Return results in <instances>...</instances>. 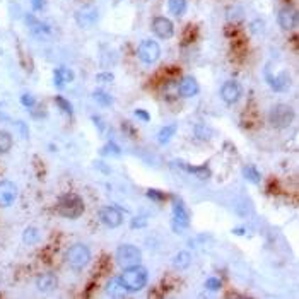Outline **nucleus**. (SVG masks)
I'll use <instances>...</instances> for the list:
<instances>
[{
	"label": "nucleus",
	"mask_w": 299,
	"mask_h": 299,
	"mask_svg": "<svg viewBox=\"0 0 299 299\" xmlns=\"http://www.w3.org/2000/svg\"><path fill=\"white\" fill-rule=\"evenodd\" d=\"M21 104H22V106H26V108H33L36 104V99L33 98L31 94H22L21 96Z\"/></svg>",
	"instance_id": "obj_34"
},
{
	"label": "nucleus",
	"mask_w": 299,
	"mask_h": 299,
	"mask_svg": "<svg viewBox=\"0 0 299 299\" xmlns=\"http://www.w3.org/2000/svg\"><path fill=\"white\" fill-rule=\"evenodd\" d=\"M190 226V214L186 211L185 204L181 199L173 197V229L179 233V231L186 229Z\"/></svg>",
	"instance_id": "obj_6"
},
{
	"label": "nucleus",
	"mask_w": 299,
	"mask_h": 299,
	"mask_svg": "<svg viewBox=\"0 0 299 299\" xmlns=\"http://www.w3.org/2000/svg\"><path fill=\"white\" fill-rule=\"evenodd\" d=\"M174 133H176V125H174V123H171V125L163 127V128L159 130V133H158V142H159L161 145L168 144V142L173 139Z\"/></svg>",
	"instance_id": "obj_19"
},
{
	"label": "nucleus",
	"mask_w": 299,
	"mask_h": 299,
	"mask_svg": "<svg viewBox=\"0 0 299 299\" xmlns=\"http://www.w3.org/2000/svg\"><path fill=\"white\" fill-rule=\"evenodd\" d=\"M113 79H115V76L110 72H103V74H98V76H96V81L98 82H111Z\"/></svg>",
	"instance_id": "obj_35"
},
{
	"label": "nucleus",
	"mask_w": 299,
	"mask_h": 299,
	"mask_svg": "<svg viewBox=\"0 0 299 299\" xmlns=\"http://www.w3.org/2000/svg\"><path fill=\"white\" fill-rule=\"evenodd\" d=\"M163 92H164V99H176L178 98V82L174 81H168L164 82V87H163Z\"/></svg>",
	"instance_id": "obj_24"
},
{
	"label": "nucleus",
	"mask_w": 299,
	"mask_h": 299,
	"mask_svg": "<svg viewBox=\"0 0 299 299\" xmlns=\"http://www.w3.org/2000/svg\"><path fill=\"white\" fill-rule=\"evenodd\" d=\"M92 98H94L96 103L101 104V106H111V104H113V98H111L108 92H104L103 89H96V91L92 92Z\"/></svg>",
	"instance_id": "obj_25"
},
{
	"label": "nucleus",
	"mask_w": 299,
	"mask_h": 299,
	"mask_svg": "<svg viewBox=\"0 0 299 299\" xmlns=\"http://www.w3.org/2000/svg\"><path fill=\"white\" fill-rule=\"evenodd\" d=\"M115 258H117V263L122 268H130V267H135V265H140L142 253L135 245H128V243H127V245L118 246Z\"/></svg>",
	"instance_id": "obj_5"
},
{
	"label": "nucleus",
	"mask_w": 299,
	"mask_h": 299,
	"mask_svg": "<svg viewBox=\"0 0 299 299\" xmlns=\"http://www.w3.org/2000/svg\"><path fill=\"white\" fill-rule=\"evenodd\" d=\"M57 211L65 219H79L84 214L85 205L77 193H65L57 202Z\"/></svg>",
	"instance_id": "obj_1"
},
{
	"label": "nucleus",
	"mask_w": 299,
	"mask_h": 299,
	"mask_svg": "<svg viewBox=\"0 0 299 299\" xmlns=\"http://www.w3.org/2000/svg\"><path fill=\"white\" fill-rule=\"evenodd\" d=\"M127 293H128V291H127L125 284L122 282V279H120V277H113V279L108 280V284H106V294H108V296H111V298H125Z\"/></svg>",
	"instance_id": "obj_17"
},
{
	"label": "nucleus",
	"mask_w": 299,
	"mask_h": 299,
	"mask_svg": "<svg viewBox=\"0 0 299 299\" xmlns=\"http://www.w3.org/2000/svg\"><path fill=\"white\" fill-rule=\"evenodd\" d=\"M190 263H192V256H190L188 252H179L173 258V267L176 270H185V268L190 267Z\"/></svg>",
	"instance_id": "obj_18"
},
{
	"label": "nucleus",
	"mask_w": 299,
	"mask_h": 299,
	"mask_svg": "<svg viewBox=\"0 0 299 299\" xmlns=\"http://www.w3.org/2000/svg\"><path fill=\"white\" fill-rule=\"evenodd\" d=\"M55 103H57V106L65 115H72L74 113V108H72V104H70V101H67L63 96H57V98H55Z\"/></svg>",
	"instance_id": "obj_28"
},
{
	"label": "nucleus",
	"mask_w": 299,
	"mask_h": 299,
	"mask_svg": "<svg viewBox=\"0 0 299 299\" xmlns=\"http://www.w3.org/2000/svg\"><path fill=\"white\" fill-rule=\"evenodd\" d=\"M152 31H154V35L161 40H170L173 38L174 35V26L168 17L158 16L152 21Z\"/></svg>",
	"instance_id": "obj_10"
},
{
	"label": "nucleus",
	"mask_w": 299,
	"mask_h": 299,
	"mask_svg": "<svg viewBox=\"0 0 299 299\" xmlns=\"http://www.w3.org/2000/svg\"><path fill=\"white\" fill-rule=\"evenodd\" d=\"M243 16H245V12H243V9L239 5H234V7H229V9H227V21L229 22H239L243 19Z\"/></svg>",
	"instance_id": "obj_27"
},
{
	"label": "nucleus",
	"mask_w": 299,
	"mask_h": 299,
	"mask_svg": "<svg viewBox=\"0 0 299 299\" xmlns=\"http://www.w3.org/2000/svg\"><path fill=\"white\" fill-rule=\"evenodd\" d=\"M243 176H245L246 179H248L250 183H260L261 179V174L258 173V170H256L255 166H245L243 168Z\"/></svg>",
	"instance_id": "obj_26"
},
{
	"label": "nucleus",
	"mask_w": 299,
	"mask_h": 299,
	"mask_svg": "<svg viewBox=\"0 0 299 299\" xmlns=\"http://www.w3.org/2000/svg\"><path fill=\"white\" fill-rule=\"evenodd\" d=\"M130 226L133 227V229H137V227H144V226H147V219L145 217H135L132 220V224Z\"/></svg>",
	"instance_id": "obj_36"
},
{
	"label": "nucleus",
	"mask_w": 299,
	"mask_h": 299,
	"mask_svg": "<svg viewBox=\"0 0 299 299\" xmlns=\"http://www.w3.org/2000/svg\"><path fill=\"white\" fill-rule=\"evenodd\" d=\"M220 287H222V282H220V279H217V277H209L207 280H205V289L219 291Z\"/></svg>",
	"instance_id": "obj_30"
},
{
	"label": "nucleus",
	"mask_w": 299,
	"mask_h": 299,
	"mask_svg": "<svg viewBox=\"0 0 299 299\" xmlns=\"http://www.w3.org/2000/svg\"><path fill=\"white\" fill-rule=\"evenodd\" d=\"M35 10H41L44 7V0H29Z\"/></svg>",
	"instance_id": "obj_38"
},
{
	"label": "nucleus",
	"mask_w": 299,
	"mask_h": 299,
	"mask_svg": "<svg viewBox=\"0 0 299 299\" xmlns=\"http://www.w3.org/2000/svg\"><path fill=\"white\" fill-rule=\"evenodd\" d=\"M168 9L173 16L181 17L186 10V0H168Z\"/></svg>",
	"instance_id": "obj_21"
},
{
	"label": "nucleus",
	"mask_w": 299,
	"mask_h": 299,
	"mask_svg": "<svg viewBox=\"0 0 299 299\" xmlns=\"http://www.w3.org/2000/svg\"><path fill=\"white\" fill-rule=\"evenodd\" d=\"M135 117L139 118V120H142V122H145V123L151 120V115H149L145 110H135Z\"/></svg>",
	"instance_id": "obj_37"
},
{
	"label": "nucleus",
	"mask_w": 299,
	"mask_h": 299,
	"mask_svg": "<svg viewBox=\"0 0 299 299\" xmlns=\"http://www.w3.org/2000/svg\"><path fill=\"white\" fill-rule=\"evenodd\" d=\"M22 241H24L26 245H36V243L40 241V231L33 226L26 227L24 233H22Z\"/></svg>",
	"instance_id": "obj_23"
},
{
	"label": "nucleus",
	"mask_w": 299,
	"mask_h": 299,
	"mask_svg": "<svg viewBox=\"0 0 299 299\" xmlns=\"http://www.w3.org/2000/svg\"><path fill=\"white\" fill-rule=\"evenodd\" d=\"M294 120V110L289 106V104H275L272 106L270 113H268V122L274 128H287V127L293 123Z\"/></svg>",
	"instance_id": "obj_4"
},
{
	"label": "nucleus",
	"mask_w": 299,
	"mask_h": 299,
	"mask_svg": "<svg viewBox=\"0 0 299 299\" xmlns=\"http://www.w3.org/2000/svg\"><path fill=\"white\" fill-rule=\"evenodd\" d=\"M101 154H103V156H110V154L120 156V147L117 144H113V142H108V144L101 149Z\"/></svg>",
	"instance_id": "obj_29"
},
{
	"label": "nucleus",
	"mask_w": 299,
	"mask_h": 299,
	"mask_svg": "<svg viewBox=\"0 0 299 299\" xmlns=\"http://www.w3.org/2000/svg\"><path fill=\"white\" fill-rule=\"evenodd\" d=\"M147 197H149V199H152V200H156V202L166 200V193L161 192V190H156V188H149L147 190Z\"/></svg>",
	"instance_id": "obj_31"
},
{
	"label": "nucleus",
	"mask_w": 299,
	"mask_h": 299,
	"mask_svg": "<svg viewBox=\"0 0 299 299\" xmlns=\"http://www.w3.org/2000/svg\"><path fill=\"white\" fill-rule=\"evenodd\" d=\"M279 26L284 29V31H293L298 24V12L293 5H286L279 10V16H277Z\"/></svg>",
	"instance_id": "obj_11"
},
{
	"label": "nucleus",
	"mask_w": 299,
	"mask_h": 299,
	"mask_svg": "<svg viewBox=\"0 0 299 299\" xmlns=\"http://www.w3.org/2000/svg\"><path fill=\"white\" fill-rule=\"evenodd\" d=\"M58 286V279L53 272H44L36 279V287L40 293H53Z\"/></svg>",
	"instance_id": "obj_14"
},
{
	"label": "nucleus",
	"mask_w": 299,
	"mask_h": 299,
	"mask_svg": "<svg viewBox=\"0 0 299 299\" xmlns=\"http://www.w3.org/2000/svg\"><path fill=\"white\" fill-rule=\"evenodd\" d=\"M233 233L238 234V236H243V234H245V229H243V227H236V229H233Z\"/></svg>",
	"instance_id": "obj_40"
},
{
	"label": "nucleus",
	"mask_w": 299,
	"mask_h": 299,
	"mask_svg": "<svg viewBox=\"0 0 299 299\" xmlns=\"http://www.w3.org/2000/svg\"><path fill=\"white\" fill-rule=\"evenodd\" d=\"M211 133H212L211 130L205 128L204 125H197V127H195V135L199 137V139H202V140H207Z\"/></svg>",
	"instance_id": "obj_33"
},
{
	"label": "nucleus",
	"mask_w": 299,
	"mask_h": 299,
	"mask_svg": "<svg viewBox=\"0 0 299 299\" xmlns=\"http://www.w3.org/2000/svg\"><path fill=\"white\" fill-rule=\"evenodd\" d=\"M186 173L195 174V176L199 179H202V181L209 179V178H211V174H212L207 164H204V166H190V164H188V166H186Z\"/></svg>",
	"instance_id": "obj_20"
},
{
	"label": "nucleus",
	"mask_w": 299,
	"mask_h": 299,
	"mask_svg": "<svg viewBox=\"0 0 299 299\" xmlns=\"http://www.w3.org/2000/svg\"><path fill=\"white\" fill-rule=\"evenodd\" d=\"M17 199V186L16 183L3 179L0 181V209H7Z\"/></svg>",
	"instance_id": "obj_9"
},
{
	"label": "nucleus",
	"mask_w": 299,
	"mask_h": 299,
	"mask_svg": "<svg viewBox=\"0 0 299 299\" xmlns=\"http://www.w3.org/2000/svg\"><path fill=\"white\" fill-rule=\"evenodd\" d=\"M99 220L106 227L115 229V227L123 224V212L118 207H115V205H106V207L99 209Z\"/></svg>",
	"instance_id": "obj_8"
},
{
	"label": "nucleus",
	"mask_w": 299,
	"mask_h": 299,
	"mask_svg": "<svg viewBox=\"0 0 299 299\" xmlns=\"http://www.w3.org/2000/svg\"><path fill=\"white\" fill-rule=\"evenodd\" d=\"M62 74H63V79H65V82H69V81L74 79V72H72V70L63 69V67H62Z\"/></svg>",
	"instance_id": "obj_39"
},
{
	"label": "nucleus",
	"mask_w": 299,
	"mask_h": 299,
	"mask_svg": "<svg viewBox=\"0 0 299 299\" xmlns=\"http://www.w3.org/2000/svg\"><path fill=\"white\" fill-rule=\"evenodd\" d=\"M267 81L275 92H286V91H289V87H291V76L287 72H280L279 76H275V77H272L270 74L267 72Z\"/></svg>",
	"instance_id": "obj_16"
},
{
	"label": "nucleus",
	"mask_w": 299,
	"mask_h": 299,
	"mask_svg": "<svg viewBox=\"0 0 299 299\" xmlns=\"http://www.w3.org/2000/svg\"><path fill=\"white\" fill-rule=\"evenodd\" d=\"M65 261L72 270H82L91 261V252L84 243H76L65 253Z\"/></svg>",
	"instance_id": "obj_2"
},
{
	"label": "nucleus",
	"mask_w": 299,
	"mask_h": 299,
	"mask_svg": "<svg viewBox=\"0 0 299 299\" xmlns=\"http://www.w3.org/2000/svg\"><path fill=\"white\" fill-rule=\"evenodd\" d=\"M122 282L125 284L127 291H132V293H137V291H142L147 284V270L140 265H135V267L125 268V272L122 274Z\"/></svg>",
	"instance_id": "obj_3"
},
{
	"label": "nucleus",
	"mask_w": 299,
	"mask_h": 299,
	"mask_svg": "<svg viewBox=\"0 0 299 299\" xmlns=\"http://www.w3.org/2000/svg\"><path fill=\"white\" fill-rule=\"evenodd\" d=\"M76 21L81 28H89L98 21V9L92 5H85L76 12Z\"/></svg>",
	"instance_id": "obj_13"
},
{
	"label": "nucleus",
	"mask_w": 299,
	"mask_h": 299,
	"mask_svg": "<svg viewBox=\"0 0 299 299\" xmlns=\"http://www.w3.org/2000/svg\"><path fill=\"white\" fill-rule=\"evenodd\" d=\"M12 135L9 132H5V130H0V154H7L12 149Z\"/></svg>",
	"instance_id": "obj_22"
},
{
	"label": "nucleus",
	"mask_w": 299,
	"mask_h": 299,
	"mask_svg": "<svg viewBox=\"0 0 299 299\" xmlns=\"http://www.w3.org/2000/svg\"><path fill=\"white\" fill-rule=\"evenodd\" d=\"M220 98L224 103L234 104L236 101L241 98V85L236 81H227L226 84L220 87Z\"/></svg>",
	"instance_id": "obj_12"
},
{
	"label": "nucleus",
	"mask_w": 299,
	"mask_h": 299,
	"mask_svg": "<svg viewBox=\"0 0 299 299\" xmlns=\"http://www.w3.org/2000/svg\"><path fill=\"white\" fill-rule=\"evenodd\" d=\"M197 92H199V82H197L195 77L186 76L178 82V94L183 96V98H192Z\"/></svg>",
	"instance_id": "obj_15"
},
{
	"label": "nucleus",
	"mask_w": 299,
	"mask_h": 299,
	"mask_svg": "<svg viewBox=\"0 0 299 299\" xmlns=\"http://www.w3.org/2000/svg\"><path fill=\"white\" fill-rule=\"evenodd\" d=\"M137 57L140 62L144 63H154L156 60L161 57V46L156 43L154 40H145L139 44V50H137Z\"/></svg>",
	"instance_id": "obj_7"
},
{
	"label": "nucleus",
	"mask_w": 299,
	"mask_h": 299,
	"mask_svg": "<svg viewBox=\"0 0 299 299\" xmlns=\"http://www.w3.org/2000/svg\"><path fill=\"white\" fill-rule=\"evenodd\" d=\"M53 82H55V85H57V87H60V89L65 85V79H63V74H62V67H60V69H55Z\"/></svg>",
	"instance_id": "obj_32"
}]
</instances>
